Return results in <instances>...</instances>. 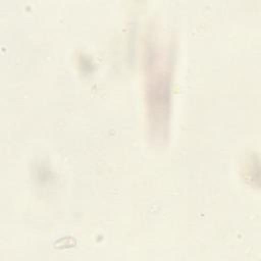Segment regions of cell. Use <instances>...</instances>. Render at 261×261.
<instances>
[{"label":"cell","instance_id":"obj_1","mask_svg":"<svg viewBox=\"0 0 261 261\" xmlns=\"http://www.w3.org/2000/svg\"><path fill=\"white\" fill-rule=\"evenodd\" d=\"M168 59L164 58L160 51L148 49L147 57V88L149 120L151 130L155 137L162 138L166 130L169 109V66Z\"/></svg>","mask_w":261,"mask_h":261}]
</instances>
